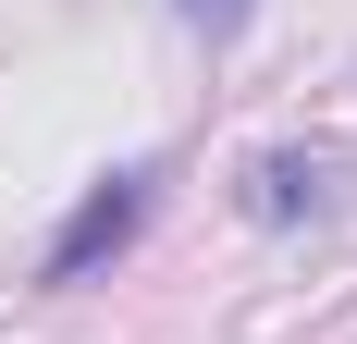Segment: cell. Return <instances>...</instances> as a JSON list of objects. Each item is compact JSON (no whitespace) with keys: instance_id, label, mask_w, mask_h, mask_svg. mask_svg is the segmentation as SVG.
<instances>
[{"instance_id":"cell-1","label":"cell","mask_w":357,"mask_h":344,"mask_svg":"<svg viewBox=\"0 0 357 344\" xmlns=\"http://www.w3.org/2000/svg\"><path fill=\"white\" fill-rule=\"evenodd\" d=\"M148 209H160V160H123V172H99V185L62 209V234L37 246V283H99L111 258L148 234Z\"/></svg>"},{"instance_id":"cell-2","label":"cell","mask_w":357,"mask_h":344,"mask_svg":"<svg viewBox=\"0 0 357 344\" xmlns=\"http://www.w3.org/2000/svg\"><path fill=\"white\" fill-rule=\"evenodd\" d=\"M234 209H247L259 234L321 221V209H333V148H259V160H247V185H234Z\"/></svg>"},{"instance_id":"cell-3","label":"cell","mask_w":357,"mask_h":344,"mask_svg":"<svg viewBox=\"0 0 357 344\" xmlns=\"http://www.w3.org/2000/svg\"><path fill=\"white\" fill-rule=\"evenodd\" d=\"M173 13H185V25H197V37H210V49H234V37H247V13H259V0H173Z\"/></svg>"}]
</instances>
